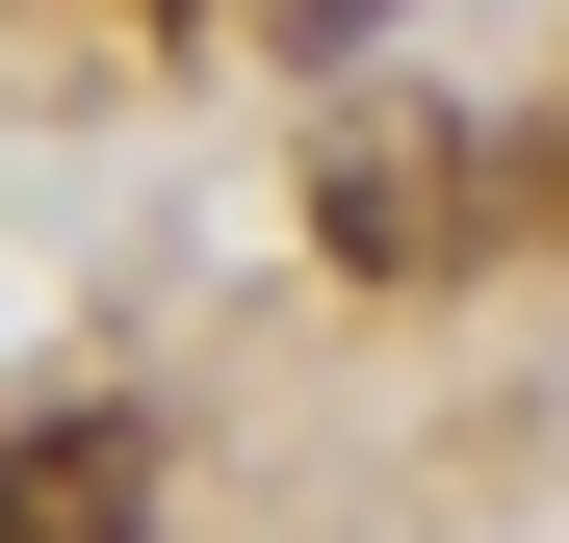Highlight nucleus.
I'll return each instance as SVG.
<instances>
[{"mask_svg": "<svg viewBox=\"0 0 569 543\" xmlns=\"http://www.w3.org/2000/svg\"><path fill=\"white\" fill-rule=\"evenodd\" d=\"M311 233L362 259V285H440V259L492 233V130H440V104H362V130L311 155Z\"/></svg>", "mask_w": 569, "mask_h": 543, "instance_id": "f257e3e1", "label": "nucleus"}, {"mask_svg": "<svg viewBox=\"0 0 569 543\" xmlns=\"http://www.w3.org/2000/svg\"><path fill=\"white\" fill-rule=\"evenodd\" d=\"M156 517V440L130 414H27V440H0V543H130Z\"/></svg>", "mask_w": 569, "mask_h": 543, "instance_id": "f03ea898", "label": "nucleus"}, {"mask_svg": "<svg viewBox=\"0 0 569 543\" xmlns=\"http://www.w3.org/2000/svg\"><path fill=\"white\" fill-rule=\"evenodd\" d=\"M362 27H389V0H284V52H362Z\"/></svg>", "mask_w": 569, "mask_h": 543, "instance_id": "7ed1b4c3", "label": "nucleus"}, {"mask_svg": "<svg viewBox=\"0 0 569 543\" xmlns=\"http://www.w3.org/2000/svg\"><path fill=\"white\" fill-rule=\"evenodd\" d=\"M130 27H208V0H130Z\"/></svg>", "mask_w": 569, "mask_h": 543, "instance_id": "20e7f679", "label": "nucleus"}, {"mask_svg": "<svg viewBox=\"0 0 569 543\" xmlns=\"http://www.w3.org/2000/svg\"><path fill=\"white\" fill-rule=\"evenodd\" d=\"M543 208H569V155H543Z\"/></svg>", "mask_w": 569, "mask_h": 543, "instance_id": "39448f33", "label": "nucleus"}]
</instances>
